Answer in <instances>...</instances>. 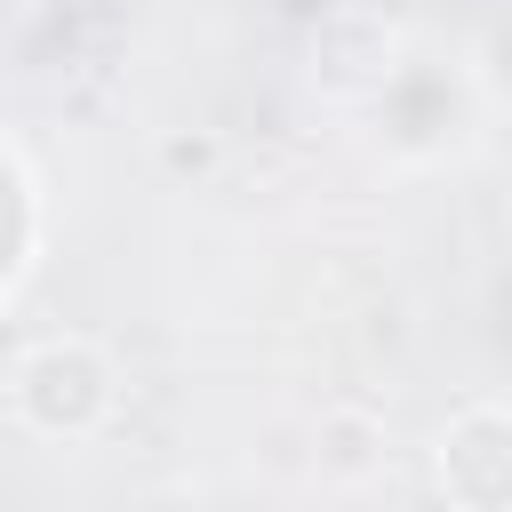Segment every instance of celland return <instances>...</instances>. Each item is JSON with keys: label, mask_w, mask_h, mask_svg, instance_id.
<instances>
[{"label": "cell", "mask_w": 512, "mask_h": 512, "mask_svg": "<svg viewBox=\"0 0 512 512\" xmlns=\"http://www.w3.org/2000/svg\"><path fill=\"white\" fill-rule=\"evenodd\" d=\"M8 400H16V416H24L32 432L80 440V432H96V424L112 416V360H104L96 344H80V336H48V344H32V352L16 360Z\"/></svg>", "instance_id": "1"}, {"label": "cell", "mask_w": 512, "mask_h": 512, "mask_svg": "<svg viewBox=\"0 0 512 512\" xmlns=\"http://www.w3.org/2000/svg\"><path fill=\"white\" fill-rule=\"evenodd\" d=\"M440 488L464 512H512V416L472 408L440 432Z\"/></svg>", "instance_id": "2"}, {"label": "cell", "mask_w": 512, "mask_h": 512, "mask_svg": "<svg viewBox=\"0 0 512 512\" xmlns=\"http://www.w3.org/2000/svg\"><path fill=\"white\" fill-rule=\"evenodd\" d=\"M320 464H328L336 480H360V472L376 464V416H360V408H336V416L320 424Z\"/></svg>", "instance_id": "3"}, {"label": "cell", "mask_w": 512, "mask_h": 512, "mask_svg": "<svg viewBox=\"0 0 512 512\" xmlns=\"http://www.w3.org/2000/svg\"><path fill=\"white\" fill-rule=\"evenodd\" d=\"M8 184H16V256H8V288L32 272V232H40V184H32V160L8 152Z\"/></svg>", "instance_id": "4"}]
</instances>
